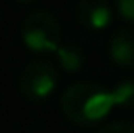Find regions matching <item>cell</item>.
<instances>
[{
  "label": "cell",
  "mask_w": 134,
  "mask_h": 133,
  "mask_svg": "<svg viewBox=\"0 0 134 133\" xmlns=\"http://www.w3.org/2000/svg\"><path fill=\"white\" fill-rule=\"evenodd\" d=\"M58 84L57 67L49 61L37 59L24 67L18 76V90L29 102H45L49 100Z\"/></svg>",
  "instance_id": "3"
},
{
  "label": "cell",
  "mask_w": 134,
  "mask_h": 133,
  "mask_svg": "<svg viewBox=\"0 0 134 133\" xmlns=\"http://www.w3.org/2000/svg\"><path fill=\"white\" fill-rule=\"evenodd\" d=\"M95 133H134V123L130 121H113L103 125Z\"/></svg>",
  "instance_id": "8"
},
{
  "label": "cell",
  "mask_w": 134,
  "mask_h": 133,
  "mask_svg": "<svg viewBox=\"0 0 134 133\" xmlns=\"http://www.w3.org/2000/svg\"><path fill=\"white\" fill-rule=\"evenodd\" d=\"M60 24L47 10L31 12L21 24V41L33 53H57V49L60 47Z\"/></svg>",
  "instance_id": "2"
},
{
  "label": "cell",
  "mask_w": 134,
  "mask_h": 133,
  "mask_svg": "<svg viewBox=\"0 0 134 133\" xmlns=\"http://www.w3.org/2000/svg\"><path fill=\"white\" fill-rule=\"evenodd\" d=\"M16 2H20V4H33V2H37V0H16Z\"/></svg>",
  "instance_id": "10"
},
{
  "label": "cell",
  "mask_w": 134,
  "mask_h": 133,
  "mask_svg": "<svg viewBox=\"0 0 134 133\" xmlns=\"http://www.w3.org/2000/svg\"><path fill=\"white\" fill-rule=\"evenodd\" d=\"M119 14L128 22H134V0H115Z\"/></svg>",
  "instance_id": "9"
},
{
  "label": "cell",
  "mask_w": 134,
  "mask_h": 133,
  "mask_svg": "<svg viewBox=\"0 0 134 133\" xmlns=\"http://www.w3.org/2000/svg\"><path fill=\"white\" fill-rule=\"evenodd\" d=\"M109 57L113 61V65H117L121 68H132L134 67V31L119 29L111 37Z\"/></svg>",
  "instance_id": "5"
},
{
  "label": "cell",
  "mask_w": 134,
  "mask_h": 133,
  "mask_svg": "<svg viewBox=\"0 0 134 133\" xmlns=\"http://www.w3.org/2000/svg\"><path fill=\"white\" fill-rule=\"evenodd\" d=\"M115 108L111 88L97 82H74L60 96V110L76 125H93Z\"/></svg>",
  "instance_id": "1"
},
{
  "label": "cell",
  "mask_w": 134,
  "mask_h": 133,
  "mask_svg": "<svg viewBox=\"0 0 134 133\" xmlns=\"http://www.w3.org/2000/svg\"><path fill=\"white\" fill-rule=\"evenodd\" d=\"M74 16L82 27L91 31H101L113 22V10L105 0H80L76 4Z\"/></svg>",
  "instance_id": "4"
},
{
  "label": "cell",
  "mask_w": 134,
  "mask_h": 133,
  "mask_svg": "<svg viewBox=\"0 0 134 133\" xmlns=\"http://www.w3.org/2000/svg\"><path fill=\"white\" fill-rule=\"evenodd\" d=\"M57 63L66 72H78L86 65V53L76 43H64L57 49Z\"/></svg>",
  "instance_id": "6"
},
{
  "label": "cell",
  "mask_w": 134,
  "mask_h": 133,
  "mask_svg": "<svg viewBox=\"0 0 134 133\" xmlns=\"http://www.w3.org/2000/svg\"><path fill=\"white\" fill-rule=\"evenodd\" d=\"M111 92L115 98V106L117 108H134V80H119L117 84L111 86Z\"/></svg>",
  "instance_id": "7"
}]
</instances>
